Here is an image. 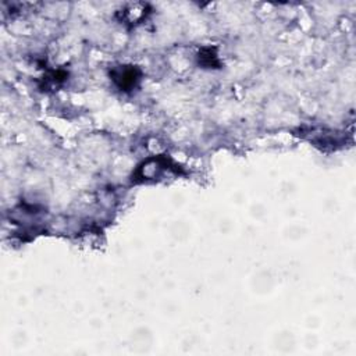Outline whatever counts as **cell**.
<instances>
[{"instance_id": "obj_1", "label": "cell", "mask_w": 356, "mask_h": 356, "mask_svg": "<svg viewBox=\"0 0 356 356\" xmlns=\"http://www.w3.org/2000/svg\"><path fill=\"white\" fill-rule=\"evenodd\" d=\"M167 174L182 175L184 170L168 156H152L143 160L132 174L134 184H149L163 179Z\"/></svg>"}, {"instance_id": "obj_2", "label": "cell", "mask_w": 356, "mask_h": 356, "mask_svg": "<svg viewBox=\"0 0 356 356\" xmlns=\"http://www.w3.org/2000/svg\"><path fill=\"white\" fill-rule=\"evenodd\" d=\"M142 72L136 65H117L110 71V78L114 85L122 92H131L140 81Z\"/></svg>"}, {"instance_id": "obj_3", "label": "cell", "mask_w": 356, "mask_h": 356, "mask_svg": "<svg viewBox=\"0 0 356 356\" xmlns=\"http://www.w3.org/2000/svg\"><path fill=\"white\" fill-rule=\"evenodd\" d=\"M197 61L203 68H220L218 56L214 47H203L197 54Z\"/></svg>"}]
</instances>
